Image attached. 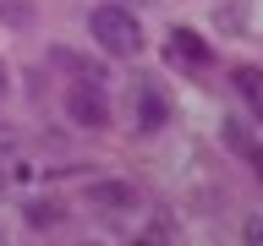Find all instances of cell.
I'll list each match as a JSON object with an SVG mask.
<instances>
[{
	"mask_svg": "<svg viewBox=\"0 0 263 246\" xmlns=\"http://www.w3.org/2000/svg\"><path fill=\"white\" fill-rule=\"evenodd\" d=\"M247 241H263V219H247Z\"/></svg>",
	"mask_w": 263,
	"mask_h": 246,
	"instance_id": "9c48e42d",
	"label": "cell"
},
{
	"mask_svg": "<svg viewBox=\"0 0 263 246\" xmlns=\"http://www.w3.org/2000/svg\"><path fill=\"white\" fill-rule=\"evenodd\" d=\"M164 120H170V104H164L159 88H137V131H164Z\"/></svg>",
	"mask_w": 263,
	"mask_h": 246,
	"instance_id": "5b68a950",
	"label": "cell"
},
{
	"mask_svg": "<svg viewBox=\"0 0 263 246\" xmlns=\"http://www.w3.org/2000/svg\"><path fill=\"white\" fill-rule=\"evenodd\" d=\"M0 88H6V66H0Z\"/></svg>",
	"mask_w": 263,
	"mask_h": 246,
	"instance_id": "8fae6325",
	"label": "cell"
},
{
	"mask_svg": "<svg viewBox=\"0 0 263 246\" xmlns=\"http://www.w3.org/2000/svg\"><path fill=\"white\" fill-rule=\"evenodd\" d=\"M170 60H181V66H192V71H203V66L214 60V49L203 44L192 28H170Z\"/></svg>",
	"mask_w": 263,
	"mask_h": 246,
	"instance_id": "277c9868",
	"label": "cell"
},
{
	"mask_svg": "<svg viewBox=\"0 0 263 246\" xmlns=\"http://www.w3.org/2000/svg\"><path fill=\"white\" fill-rule=\"evenodd\" d=\"M0 22H6V28H33V0H0Z\"/></svg>",
	"mask_w": 263,
	"mask_h": 246,
	"instance_id": "52a82bcc",
	"label": "cell"
},
{
	"mask_svg": "<svg viewBox=\"0 0 263 246\" xmlns=\"http://www.w3.org/2000/svg\"><path fill=\"white\" fill-rule=\"evenodd\" d=\"M252 164H258V175H263V148H258V153H252Z\"/></svg>",
	"mask_w": 263,
	"mask_h": 246,
	"instance_id": "30bf717a",
	"label": "cell"
},
{
	"mask_svg": "<svg viewBox=\"0 0 263 246\" xmlns=\"http://www.w3.org/2000/svg\"><path fill=\"white\" fill-rule=\"evenodd\" d=\"M230 88H236L247 104H263V71L258 66H236V71H230Z\"/></svg>",
	"mask_w": 263,
	"mask_h": 246,
	"instance_id": "8992f818",
	"label": "cell"
},
{
	"mask_svg": "<svg viewBox=\"0 0 263 246\" xmlns=\"http://www.w3.org/2000/svg\"><path fill=\"white\" fill-rule=\"evenodd\" d=\"M88 33H93V44L104 55H137L143 49V28H137V16L126 6H93L88 11Z\"/></svg>",
	"mask_w": 263,
	"mask_h": 246,
	"instance_id": "6da1fadb",
	"label": "cell"
},
{
	"mask_svg": "<svg viewBox=\"0 0 263 246\" xmlns=\"http://www.w3.org/2000/svg\"><path fill=\"white\" fill-rule=\"evenodd\" d=\"M28 224L33 230H55L61 224V202H28Z\"/></svg>",
	"mask_w": 263,
	"mask_h": 246,
	"instance_id": "ba28073f",
	"label": "cell"
},
{
	"mask_svg": "<svg viewBox=\"0 0 263 246\" xmlns=\"http://www.w3.org/2000/svg\"><path fill=\"white\" fill-rule=\"evenodd\" d=\"M66 115H71L77 126H88V131H104L110 126V98H104V88H99V82H71Z\"/></svg>",
	"mask_w": 263,
	"mask_h": 246,
	"instance_id": "7a4b0ae2",
	"label": "cell"
},
{
	"mask_svg": "<svg viewBox=\"0 0 263 246\" xmlns=\"http://www.w3.org/2000/svg\"><path fill=\"white\" fill-rule=\"evenodd\" d=\"M88 208H93V213H110V219H115V213H132V208H137V186H132V180H93V186H88Z\"/></svg>",
	"mask_w": 263,
	"mask_h": 246,
	"instance_id": "3957f363",
	"label": "cell"
}]
</instances>
